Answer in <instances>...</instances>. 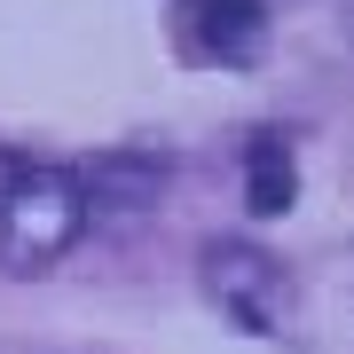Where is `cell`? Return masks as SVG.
Returning a JSON list of instances; mask_svg holds the SVG:
<instances>
[{"mask_svg":"<svg viewBox=\"0 0 354 354\" xmlns=\"http://www.w3.org/2000/svg\"><path fill=\"white\" fill-rule=\"evenodd\" d=\"M87 236V189L64 165H8L0 174V268L39 276Z\"/></svg>","mask_w":354,"mask_h":354,"instance_id":"1","label":"cell"},{"mask_svg":"<svg viewBox=\"0 0 354 354\" xmlns=\"http://www.w3.org/2000/svg\"><path fill=\"white\" fill-rule=\"evenodd\" d=\"M205 283H213V299L236 315V330H276V315H283V268L268 260V252H252V244H213L205 252Z\"/></svg>","mask_w":354,"mask_h":354,"instance_id":"2","label":"cell"},{"mask_svg":"<svg viewBox=\"0 0 354 354\" xmlns=\"http://www.w3.org/2000/svg\"><path fill=\"white\" fill-rule=\"evenodd\" d=\"M189 24H197V48L221 55V64H252L268 39L260 0H189Z\"/></svg>","mask_w":354,"mask_h":354,"instance_id":"3","label":"cell"},{"mask_svg":"<svg viewBox=\"0 0 354 354\" xmlns=\"http://www.w3.org/2000/svg\"><path fill=\"white\" fill-rule=\"evenodd\" d=\"M158 181H165V165H158V158H95V165H79V189H87V197L111 189L118 205L158 197Z\"/></svg>","mask_w":354,"mask_h":354,"instance_id":"4","label":"cell"},{"mask_svg":"<svg viewBox=\"0 0 354 354\" xmlns=\"http://www.w3.org/2000/svg\"><path fill=\"white\" fill-rule=\"evenodd\" d=\"M291 189H299V181H291V158L276 150V142H260V150H252V189H244L252 213H283Z\"/></svg>","mask_w":354,"mask_h":354,"instance_id":"5","label":"cell"}]
</instances>
